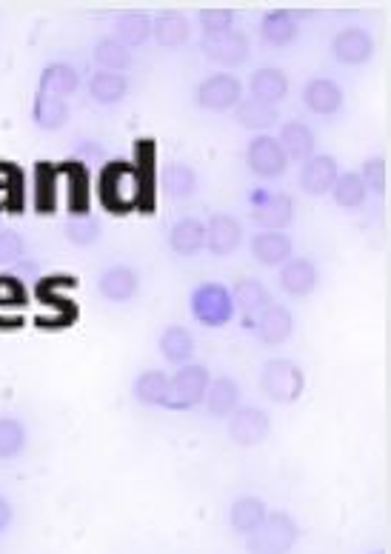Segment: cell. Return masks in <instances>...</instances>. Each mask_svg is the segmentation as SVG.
Wrapping results in <instances>:
<instances>
[{"label":"cell","mask_w":391,"mask_h":554,"mask_svg":"<svg viewBox=\"0 0 391 554\" xmlns=\"http://www.w3.org/2000/svg\"><path fill=\"white\" fill-rule=\"evenodd\" d=\"M98 198L103 209L126 215L140 206V175H137L135 163L126 160H112L103 166L98 180Z\"/></svg>","instance_id":"cell-1"},{"label":"cell","mask_w":391,"mask_h":554,"mask_svg":"<svg viewBox=\"0 0 391 554\" xmlns=\"http://www.w3.org/2000/svg\"><path fill=\"white\" fill-rule=\"evenodd\" d=\"M300 537V526L286 512H269L252 535L246 537L249 554H289Z\"/></svg>","instance_id":"cell-2"},{"label":"cell","mask_w":391,"mask_h":554,"mask_svg":"<svg viewBox=\"0 0 391 554\" xmlns=\"http://www.w3.org/2000/svg\"><path fill=\"white\" fill-rule=\"evenodd\" d=\"M260 389L274 403H286L289 406V403L300 400V395H303L306 375H303V369L294 360L274 357V360H269L263 366V372H260Z\"/></svg>","instance_id":"cell-3"},{"label":"cell","mask_w":391,"mask_h":554,"mask_svg":"<svg viewBox=\"0 0 391 554\" xmlns=\"http://www.w3.org/2000/svg\"><path fill=\"white\" fill-rule=\"evenodd\" d=\"M209 383H212V375H209L206 366H200V363L180 366L177 375L169 377V389H166L163 409H175V412L195 409L197 403H203Z\"/></svg>","instance_id":"cell-4"},{"label":"cell","mask_w":391,"mask_h":554,"mask_svg":"<svg viewBox=\"0 0 391 554\" xmlns=\"http://www.w3.org/2000/svg\"><path fill=\"white\" fill-rule=\"evenodd\" d=\"M249 206H252V220L260 226V232H283L294 220V200L286 192L255 189Z\"/></svg>","instance_id":"cell-5"},{"label":"cell","mask_w":391,"mask_h":554,"mask_svg":"<svg viewBox=\"0 0 391 554\" xmlns=\"http://www.w3.org/2000/svg\"><path fill=\"white\" fill-rule=\"evenodd\" d=\"M192 315L203 326H226L235 317L232 292L220 283H203L192 292Z\"/></svg>","instance_id":"cell-6"},{"label":"cell","mask_w":391,"mask_h":554,"mask_svg":"<svg viewBox=\"0 0 391 554\" xmlns=\"http://www.w3.org/2000/svg\"><path fill=\"white\" fill-rule=\"evenodd\" d=\"M240 98H243V83L229 72L209 75L197 86V106L206 112H229L240 103Z\"/></svg>","instance_id":"cell-7"},{"label":"cell","mask_w":391,"mask_h":554,"mask_svg":"<svg viewBox=\"0 0 391 554\" xmlns=\"http://www.w3.org/2000/svg\"><path fill=\"white\" fill-rule=\"evenodd\" d=\"M246 163L252 169V175L263 180L280 178L289 166V160L283 155L280 143L274 135H255L249 140V149H246Z\"/></svg>","instance_id":"cell-8"},{"label":"cell","mask_w":391,"mask_h":554,"mask_svg":"<svg viewBox=\"0 0 391 554\" xmlns=\"http://www.w3.org/2000/svg\"><path fill=\"white\" fill-rule=\"evenodd\" d=\"M269 432H272V417L260 406H237L235 412L229 415V437L243 449L266 440Z\"/></svg>","instance_id":"cell-9"},{"label":"cell","mask_w":391,"mask_h":554,"mask_svg":"<svg viewBox=\"0 0 391 554\" xmlns=\"http://www.w3.org/2000/svg\"><path fill=\"white\" fill-rule=\"evenodd\" d=\"M200 52L206 55V60L220 63V66H240L249 60L252 52V43L243 32H223V35H203L200 38Z\"/></svg>","instance_id":"cell-10"},{"label":"cell","mask_w":391,"mask_h":554,"mask_svg":"<svg viewBox=\"0 0 391 554\" xmlns=\"http://www.w3.org/2000/svg\"><path fill=\"white\" fill-rule=\"evenodd\" d=\"M332 55L337 58V63L363 66V63H369L374 55L372 35H369L363 26H346V29H340V32L334 35Z\"/></svg>","instance_id":"cell-11"},{"label":"cell","mask_w":391,"mask_h":554,"mask_svg":"<svg viewBox=\"0 0 391 554\" xmlns=\"http://www.w3.org/2000/svg\"><path fill=\"white\" fill-rule=\"evenodd\" d=\"M340 178V166L332 155H312L300 169V189L306 195H326Z\"/></svg>","instance_id":"cell-12"},{"label":"cell","mask_w":391,"mask_h":554,"mask_svg":"<svg viewBox=\"0 0 391 554\" xmlns=\"http://www.w3.org/2000/svg\"><path fill=\"white\" fill-rule=\"evenodd\" d=\"M252 329H255L257 340H263V343H269V346H280V343H286V340L292 337L294 317L286 306L272 303L269 309H263V312L255 317Z\"/></svg>","instance_id":"cell-13"},{"label":"cell","mask_w":391,"mask_h":554,"mask_svg":"<svg viewBox=\"0 0 391 554\" xmlns=\"http://www.w3.org/2000/svg\"><path fill=\"white\" fill-rule=\"evenodd\" d=\"M240 240H243V226L232 215H212V220L206 223V249L217 258L232 255Z\"/></svg>","instance_id":"cell-14"},{"label":"cell","mask_w":391,"mask_h":554,"mask_svg":"<svg viewBox=\"0 0 391 554\" xmlns=\"http://www.w3.org/2000/svg\"><path fill=\"white\" fill-rule=\"evenodd\" d=\"M98 289L100 295L106 297V300H112V303H126V300H132L137 295V289H140V277L132 266H109L103 275L98 277Z\"/></svg>","instance_id":"cell-15"},{"label":"cell","mask_w":391,"mask_h":554,"mask_svg":"<svg viewBox=\"0 0 391 554\" xmlns=\"http://www.w3.org/2000/svg\"><path fill=\"white\" fill-rule=\"evenodd\" d=\"M317 266H314L309 258H292L283 263V269H280V286H283V292L292 297H306L312 295L314 289H317Z\"/></svg>","instance_id":"cell-16"},{"label":"cell","mask_w":391,"mask_h":554,"mask_svg":"<svg viewBox=\"0 0 391 554\" xmlns=\"http://www.w3.org/2000/svg\"><path fill=\"white\" fill-rule=\"evenodd\" d=\"M232 300H235V306H240V312H243V320H246V326L252 329V323H255V317L263 312V309H269L272 306V295H269V289L255 280V277H243V280H237L235 283V292H232Z\"/></svg>","instance_id":"cell-17"},{"label":"cell","mask_w":391,"mask_h":554,"mask_svg":"<svg viewBox=\"0 0 391 554\" xmlns=\"http://www.w3.org/2000/svg\"><path fill=\"white\" fill-rule=\"evenodd\" d=\"M249 92H252V100H260L266 106H274L280 100L286 98L289 92V78L283 69L277 66H263V69H255L252 78H249Z\"/></svg>","instance_id":"cell-18"},{"label":"cell","mask_w":391,"mask_h":554,"mask_svg":"<svg viewBox=\"0 0 391 554\" xmlns=\"http://www.w3.org/2000/svg\"><path fill=\"white\" fill-rule=\"evenodd\" d=\"M303 103L314 115H334L343 109V89L329 78H314L303 89Z\"/></svg>","instance_id":"cell-19"},{"label":"cell","mask_w":391,"mask_h":554,"mask_svg":"<svg viewBox=\"0 0 391 554\" xmlns=\"http://www.w3.org/2000/svg\"><path fill=\"white\" fill-rule=\"evenodd\" d=\"M277 143H280V149H283L286 160H300V163H306V160L314 155V149H317V138H314V132L306 126V123H300V120L286 123V126L280 129Z\"/></svg>","instance_id":"cell-20"},{"label":"cell","mask_w":391,"mask_h":554,"mask_svg":"<svg viewBox=\"0 0 391 554\" xmlns=\"http://www.w3.org/2000/svg\"><path fill=\"white\" fill-rule=\"evenodd\" d=\"M300 35V23L294 20V15L289 9H274L266 18L260 20V38L266 46H289Z\"/></svg>","instance_id":"cell-21"},{"label":"cell","mask_w":391,"mask_h":554,"mask_svg":"<svg viewBox=\"0 0 391 554\" xmlns=\"http://www.w3.org/2000/svg\"><path fill=\"white\" fill-rule=\"evenodd\" d=\"M294 243L286 232H257L252 238V255L263 266H280L292 260Z\"/></svg>","instance_id":"cell-22"},{"label":"cell","mask_w":391,"mask_h":554,"mask_svg":"<svg viewBox=\"0 0 391 554\" xmlns=\"http://www.w3.org/2000/svg\"><path fill=\"white\" fill-rule=\"evenodd\" d=\"M169 249L183 258H192L197 252H203L206 249V223H200L197 218L177 220L169 232Z\"/></svg>","instance_id":"cell-23"},{"label":"cell","mask_w":391,"mask_h":554,"mask_svg":"<svg viewBox=\"0 0 391 554\" xmlns=\"http://www.w3.org/2000/svg\"><path fill=\"white\" fill-rule=\"evenodd\" d=\"M80 86V75L75 66H69V63H52V66H46L43 69V75H40V86L38 92L43 95H52V98L66 100L69 95H75Z\"/></svg>","instance_id":"cell-24"},{"label":"cell","mask_w":391,"mask_h":554,"mask_svg":"<svg viewBox=\"0 0 391 554\" xmlns=\"http://www.w3.org/2000/svg\"><path fill=\"white\" fill-rule=\"evenodd\" d=\"M189 35H192V23L180 12H163L160 18L152 20V38L163 49H180L183 43H189Z\"/></svg>","instance_id":"cell-25"},{"label":"cell","mask_w":391,"mask_h":554,"mask_svg":"<svg viewBox=\"0 0 391 554\" xmlns=\"http://www.w3.org/2000/svg\"><path fill=\"white\" fill-rule=\"evenodd\" d=\"M58 172L69 178V212L75 218L89 215V175H86V166L80 160H66V163H60Z\"/></svg>","instance_id":"cell-26"},{"label":"cell","mask_w":391,"mask_h":554,"mask_svg":"<svg viewBox=\"0 0 391 554\" xmlns=\"http://www.w3.org/2000/svg\"><path fill=\"white\" fill-rule=\"evenodd\" d=\"M203 403L215 417H229L240 406V386L232 377H215L206 389Z\"/></svg>","instance_id":"cell-27"},{"label":"cell","mask_w":391,"mask_h":554,"mask_svg":"<svg viewBox=\"0 0 391 554\" xmlns=\"http://www.w3.org/2000/svg\"><path fill=\"white\" fill-rule=\"evenodd\" d=\"M235 120L243 129L266 135V129H272L274 123L280 120V115H277V106H266V103L252 98H240V103L235 106Z\"/></svg>","instance_id":"cell-28"},{"label":"cell","mask_w":391,"mask_h":554,"mask_svg":"<svg viewBox=\"0 0 391 554\" xmlns=\"http://www.w3.org/2000/svg\"><path fill=\"white\" fill-rule=\"evenodd\" d=\"M266 515H269L266 503L255 495L237 497L235 503H232V509H229V520H232L235 532H240V535H252Z\"/></svg>","instance_id":"cell-29"},{"label":"cell","mask_w":391,"mask_h":554,"mask_svg":"<svg viewBox=\"0 0 391 554\" xmlns=\"http://www.w3.org/2000/svg\"><path fill=\"white\" fill-rule=\"evenodd\" d=\"M129 92V80L126 75H118V72H95L89 78V95L95 103H103V106H115L120 100L126 98Z\"/></svg>","instance_id":"cell-30"},{"label":"cell","mask_w":391,"mask_h":554,"mask_svg":"<svg viewBox=\"0 0 391 554\" xmlns=\"http://www.w3.org/2000/svg\"><path fill=\"white\" fill-rule=\"evenodd\" d=\"M152 38V18L146 12H126L115 20V40H120L126 49L143 46Z\"/></svg>","instance_id":"cell-31"},{"label":"cell","mask_w":391,"mask_h":554,"mask_svg":"<svg viewBox=\"0 0 391 554\" xmlns=\"http://www.w3.org/2000/svg\"><path fill=\"white\" fill-rule=\"evenodd\" d=\"M160 355L166 357L169 363H180L186 366L189 357L195 355V337L186 326H169L160 335Z\"/></svg>","instance_id":"cell-32"},{"label":"cell","mask_w":391,"mask_h":554,"mask_svg":"<svg viewBox=\"0 0 391 554\" xmlns=\"http://www.w3.org/2000/svg\"><path fill=\"white\" fill-rule=\"evenodd\" d=\"M32 118H35V123H38L40 129H49V132H52V129H60V126H66V120H69V103L38 92V95H35V106H32Z\"/></svg>","instance_id":"cell-33"},{"label":"cell","mask_w":391,"mask_h":554,"mask_svg":"<svg viewBox=\"0 0 391 554\" xmlns=\"http://www.w3.org/2000/svg\"><path fill=\"white\" fill-rule=\"evenodd\" d=\"M163 189L172 200H186L197 189V175L186 163H169L163 169Z\"/></svg>","instance_id":"cell-34"},{"label":"cell","mask_w":391,"mask_h":554,"mask_svg":"<svg viewBox=\"0 0 391 554\" xmlns=\"http://www.w3.org/2000/svg\"><path fill=\"white\" fill-rule=\"evenodd\" d=\"M95 63L100 66V72H123L132 66V49H126L120 40L103 38L95 43Z\"/></svg>","instance_id":"cell-35"},{"label":"cell","mask_w":391,"mask_h":554,"mask_svg":"<svg viewBox=\"0 0 391 554\" xmlns=\"http://www.w3.org/2000/svg\"><path fill=\"white\" fill-rule=\"evenodd\" d=\"M169 389V375L160 369H149L135 380V397L143 406H163Z\"/></svg>","instance_id":"cell-36"},{"label":"cell","mask_w":391,"mask_h":554,"mask_svg":"<svg viewBox=\"0 0 391 554\" xmlns=\"http://www.w3.org/2000/svg\"><path fill=\"white\" fill-rule=\"evenodd\" d=\"M332 195L334 203L343 206V209H360L366 203V198H369L363 180H360V175H354V172H346V175L337 178V183L332 186Z\"/></svg>","instance_id":"cell-37"},{"label":"cell","mask_w":391,"mask_h":554,"mask_svg":"<svg viewBox=\"0 0 391 554\" xmlns=\"http://www.w3.org/2000/svg\"><path fill=\"white\" fill-rule=\"evenodd\" d=\"M55 192H58V169L52 163H40L35 172V206L40 212L55 209Z\"/></svg>","instance_id":"cell-38"},{"label":"cell","mask_w":391,"mask_h":554,"mask_svg":"<svg viewBox=\"0 0 391 554\" xmlns=\"http://www.w3.org/2000/svg\"><path fill=\"white\" fill-rule=\"evenodd\" d=\"M26 449V429L15 417H0V460H12Z\"/></svg>","instance_id":"cell-39"},{"label":"cell","mask_w":391,"mask_h":554,"mask_svg":"<svg viewBox=\"0 0 391 554\" xmlns=\"http://www.w3.org/2000/svg\"><path fill=\"white\" fill-rule=\"evenodd\" d=\"M100 235V223L92 215H80V218H69L66 223V238L75 246H92Z\"/></svg>","instance_id":"cell-40"},{"label":"cell","mask_w":391,"mask_h":554,"mask_svg":"<svg viewBox=\"0 0 391 554\" xmlns=\"http://www.w3.org/2000/svg\"><path fill=\"white\" fill-rule=\"evenodd\" d=\"M360 180L366 186L369 195H383L386 192V180H389V166L383 158H369L363 163V172H360Z\"/></svg>","instance_id":"cell-41"},{"label":"cell","mask_w":391,"mask_h":554,"mask_svg":"<svg viewBox=\"0 0 391 554\" xmlns=\"http://www.w3.org/2000/svg\"><path fill=\"white\" fill-rule=\"evenodd\" d=\"M197 20L206 35H223L235 26V12L232 9H200Z\"/></svg>","instance_id":"cell-42"},{"label":"cell","mask_w":391,"mask_h":554,"mask_svg":"<svg viewBox=\"0 0 391 554\" xmlns=\"http://www.w3.org/2000/svg\"><path fill=\"white\" fill-rule=\"evenodd\" d=\"M26 303V289L20 283V277L0 275V312L12 309V306H23ZM3 326V320H0Z\"/></svg>","instance_id":"cell-43"},{"label":"cell","mask_w":391,"mask_h":554,"mask_svg":"<svg viewBox=\"0 0 391 554\" xmlns=\"http://www.w3.org/2000/svg\"><path fill=\"white\" fill-rule=\"evenodd\" d=\"M26 243L15 229H0V263H18L23 258Z\"/></svg>","instance_id":"cell-44"},{"label":"cell","mask_w":391,"mask_h":554,"mask_svg":"<svg viewBox=\"0 0 391 554\" xmlns=\"http://www.w3.org/2000/svg\"><path fill=\"white\" fill-rule=\"evenodd\" d=\"M3 206H9V209L20 212L18 200H15V195H12V189H9V178L0 180V209H3Z\"/></svg>","instance_id":"cell-45"},{"label":"cell","mask_w":391,"mask_h":554,"mask_svg":"<svg viewBox=\"0 0 391 554\" xmlns=\"http://www.w3.org/2000/svg\"><path fill=\"white\" fill-rule=\"evenodd\" d=\"M12 517H15V512H12V503H9L6 497H0V532H6V529H9Z\"/></svg>","instance_id":"cell-46"},{"label":"cell","mask_w":391,"mask_h":554,"mask_svg":"<svg viewBox=\"0 0 391 554\" xmlns=\"http://www.w3.org/2000/svg\"><path fill=\"white\" fill-rule=\"evenodd\" d=\"M15 275H38V263L35 260H18L15 263Z\"/></svg>","instance_id":"cell-47"},{"label":"cell","mask_w":391,"mask_h":554,"mask_svg":"<svg viewBox=\"0 0 391 554\" xmlns=\"http://www.w3.org/2000/svg\"><path fill=\"white\" fill-rule=\"evenodd\" d=\"M374 554H383V552H374Z\"/></svg>","instance_id":"cell-48"}]
</instances>
